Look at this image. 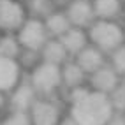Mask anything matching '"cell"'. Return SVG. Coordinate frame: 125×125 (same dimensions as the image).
<instances>
[{"mask_svg": "<svg viewBox=\"0 0 125 125\" xmlns=\"http://www.w3.org/2000/svg\"><path fill=\"white\" fill-rule=\"evenodd\" d=\"M20 39H21V42L27 46V48L37 49V48H41V44H42L44 39H46L44 27H42L39 21H28V23L23 27Z\"/></svg>", "mask_w": 125, "mask_h": 125, "instance_id": "obj_5", "label": "cell"}, {"mask_svg": "<svg viewBox=\"0 0 125 125\" xmlns=\"http://www.w3.org/2000/svg\"><path fill=\"white\" fill-rule=\"evenodd\" d=\"M106 125H125V118H122V116H116V118H109V122H107Z\"/></svg>", "mask_w": 125, "mask_h": 125, "instance_id": "obj_21", "label": "cell"}, {"mask_svg": "<svg viewBox=\"0 0 125 125\" xmlns=\"http://www.w3.org/2000/svg\"><path fill=\"white\" fill-rule=\"evenodd\" d=\"M62 125H78V123H76V122H74L72 118H69V120H65V122H63Z\"/></svg>", "mask_w": 125, "mask_h": 125, "instance_id": "obj_22", "label": "cell"}, {"mask_svg": "<svg viewBox=\"0 0 125 125\" xmlns=\"http://www.w3.org/2000/svg\"><path fill=\"white\" fill-rule=\"evenodd\" d=\"M115 65H116V69H118V71L125 72V46L116 51V55H115Z\"/></svg>", "mask_w": 125, "mask_h": 125, "instance_id": "obj_20", "label": "cell"}, {"mask_svg": "<svg viewBox=\"0 0 125 125\" xmlns=\"http://www.w3.org/2000/svg\"><path fill=\"white\" fill-rule=\"evenodd\" d=\"M95 11L101 16H113L118 11V0H95Z\"/></svg>", "mask_w": 125, "mask_h": 125, "instance_id": "obj_15", "label": "cell"}, {"mask_svg": "<svg viewBox=\"0 0 125 125\" xmlns=\"http://www.w3.org/2000/svg\"><path fill=\"white\" fill-rule=\"evenodd\" d=\"M111 118V104L104 94H90L86 90L74 92L72 120L78 125H106Z\"/></svg>", "mask_w": 125, "mask_h": 125, "instance_id": "obj_1", "label": "cell"}, {"mask_svg": "<svg viewBox=\"0 0 125 125\" xmlns=\"http://www.w3.org/2000/svg\"><path fill=\"white\" fill-rule=\"evenodd\" d=\"M63 78L69 85H78V83L83 79V71L78 67V65H67L63 71Z\"/></svg>", "mask_w": 125, "mask_h": 125, "instance_id": "obj_17", "label": "cell"}, {"mask_svg": "<svg viewBox=\"0 0 125 125\" xmlns=\"http://www.w3.org/2000/svg\"><path fill=\"white\" fill-rule=\"evenodd\" d=\"M102 63V56L97 49H85L79 55L78 60V67L81 71H97Z\"/></svg>", "mask_w": 125, "mask_h": 125, "instance_id": "obj_10", "label": "cell"}, {"mask_svg": "<svg viewBox=\"0 0 125 125\" xmlns=\"http://www.w3.org/2000/svg\"><path fill=\"white\" fill-rule=\"evenodd\" d=\"M0 104H2V95H0Z\"/></svg>", "mask_w": 125, "mask_h": 125, "instance_id": "obj_23", "label": "cell"}, {"mask_svg": "<svg viewBox=\"0 0 125 125\" xmlns=\"http://www.w3.org/2000/svg\"><path fill=\"white\" fill-rule=\"evenodd\" d=\"M109 104L111 107H118V109H123L125 107V88H116L113 90V95L109 99Z\"/></svg>", "mask_w": 125, "mask_h": 125, "instance_id": "obj_18", "label": "cell"}, {"mask_svg": "<svg viewBox=\"0 0 125 125\" xmlns=\"http://www.w3.org/2000/svg\"><path fill=\"white\" fill-rule=\"evenodd\" d=\"M44 56H46V60L48 63H60L63 60V56H65V48L62 46V42H56V41H53V42H48L46 44V49H44Z\"/></svg>", "mask_w": 125, "mask_h": 125, "instance_id": "obj_12", "label": "cell"}, {"mask_svg": "<svg viewBox=\"0 0 125 125\" xmlns=\"http://www.w3.org/2000/svg\"><path fill=\"white\" fill-rule=\"evenodd\" d=\"M32 120L34 125H56L58 111L55 106L48 102H37L32 109Z\"/></svg>", "mask_w": 125, "mask_h": 125, "instance_id": "obj_6", "label": "cell"}, {"mask_svg": "<svg viewBox=\"0 0 125 125\" xmlns=\"http://www.w3.org/2000/svg\"><path fill=\"white\" fill-rule=\"evenodd\" d=\"M92 16H94V12H92L90 4L83 2V0L74 2L71 5V9H69V20L72 23H76V25H86L92 20Z\"/></svg>", "mask_w": 125, "mask_h": 125, "instance_id": "obj_9", "label": "cell"}, {"mask_svg": "<svg viewBox=\"0 0 125 125\" xmlns=\"http://www.w3.org/2000/svg\"><path fill=\"white\" fill-rule=\"evenodd\" d=\"M94 85L99 90V94L113 92L116 86V74L111 69H97L94 74Z\"/></svg>", "mask_w": 125, "mask_h": 125, "instance_id": "obj_8", "label": "cell"}, {"mask_svg": "<svg viewBox=\"0 0 125 125\" xmlns=\"http://www.w3.org/2000/svg\"><path fill=\"white\" fill-rule=\"evenodd\" d=\"M23 21L21 7L12 0H0V25L5 28H14Z\"/></svg>", "mask_w": 125, "mask_h": 125, "instance_id": "obj_4", "label": "cell"}, {"mask_svg": "<svg viewBox=\"0 0 125 125\" xmlns=\"http://www.w3.org/2000/svg\"><path fill=\"white\" fill-rule=\"evenodd\" d=\"M123 88H125V86H123Z\"/></svg>", "mask_w": 125, "mask_h": 125, "instance_id": "obj_24", "label": "cell"}, {"mask_svg": "<svg viewBox=\"0 0 125 125\" xmlns=\"http://www.w3.org/2000/svg\"><path fill=\"white\" fill-rule=\"evenodd\" d=\"M48 28H49V32H53L56 35H63L69 30V20L63 14H53L48 20Z\"/></svg>", "mask_w": 125, "mask_h": 125, "instance_id": "obj_13", "label": "cell"}, {"mask_svg": "<svg viewBox=\"0 0 125 125\" xmlns=\"http://www.w3.org/2000/svg\"><path fill=\"white\" fill-rule=\"evenodd\" d=\"M58 81H60V71L53 63H44L34 72V85L42 92L53 90L58 85Z\"/></svg>", "mask_w": 125, "mask_h": 125, "instance_id": "obj_3", "label": "cell"}, {"mask_svg": "<svg viewBox=\"0 0 125 125\" xmlns=\"http://www.w3.org/2000/svg\"><path fill=\"white\" fill-rule=\"evenodd\" d=\"M122 37H123L122 30L116 25L107 23V21H101L92 28V39L101 48H106V49L116 48L122 42Z\"/></svg>", "mask_w": 125, "mask_h": 125, "instance_id": "obj_2", "label": "cell"}, {"mask_svg": "<svg viewBox=\"0 0 125 125\" xmlns=\"http://www.w3.org/2000/svg\"><path fill=\"white\" fill-rule=\"evenodd\" d=\"M2 125H30V122H28V118L23 113H18V115L11 116L9 120H5Z\"/></svg>", "mask_w": 125, "mask_h": 125, "instance_id": "obj_19", "label": "cell"}, {"mask_svg": "<svg viewBox=\"0 0 125 125\" xmlns=\"http://www.w3.org/2000/svg\"><path fill=\"white\" fill-rule=\"evenodd\" d=\"M62 46L65 48V51H72L76 53L85 46V35L79 30H67L62 35Z\"/></svg>", "mask_w": 125, "mask_h": 125, "instance_id": "obj_11", "label": "cell"}, {"mask_svg": "<svg viewBox=\"0 0 125 125\" xmlns=\"http://www.w3.org/2000/svg\"><path fill=\"white\" fill-rule=\"evenodd\" d=\"M18 53V44L12 39H2L0 41V58H9L12 60V56Z\"/></svg>", "mask_w": 125, "mask_h": 125, "instance_id": "obj_16", "label": "cell"}, {"mask_svg": "<svg viewBox=\"0 0 125 125\" xmlns=\"http://www.w3.org/2000/svg\"><path fill=\"white\" fill-rule=\"evenodd\" d=\"M18 79V65L14 60L0 58V90H5L12 86Z\"/></svg>", "mask_w": 125, "mask_h": 125, "instance_id": "obj_7", "label": "cell"}, {"mask_svg": "<svg viewBox=\"0 0 125 125\" xmlns=\"http://www.w3.org/2000/svg\"><path fill=\"white\" fill-rule=\"evenodd\" d=\"M32 101H34V92H32V88H28V86L20 88L16 92V95H14V106L18 107V109L28 107L32 104Z\"/></svg>", "mask_w": 125, "mask_h": 125, "instance_id": "obj_14", "label": "cell"}]
</instances>
